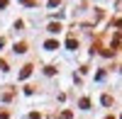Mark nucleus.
<instances>
[{
  "label": "nucleus",
  "mask_w": 122,
  "mask_h": 119,
  "mask_svg": "<svg viewBox=\"0 0 122 119\" xmlns=\"http://www.w3.org/2000/svg\"><path fill=\"white\" fill-rule=\"evenodd\" d=\"M44 49H49V51H56V49H59V41H46Z\"/></svg>",
  "instance_id": "nucleus-1"
},
{
  "label": "nucleus",
  "mask_w": 122,
  "mask_h": 119,
  "mask_svg": "<svg viewBox=\"0 0 122 119\" xmlns=\"http://www.w3.org/2000/svg\"><path fill=\"white\" fill-rule=\"evenodd\" d=\"M29 73H32V66H25V68H22V73H20V78H27Z\"/></svg>",
  "instance_id": "nucleus-2"
},
{
  "label": "nucleus",
  "mask_w": 122,
  "mask_h": 119,
  "mask_svg": "<svg viewBox=\"0 0 122 119\" xmlns=\"http://www.w3.org/2000/svg\"><path fill=\"white\" fill-rule=\"evenodd\" d=\"M78 105H81V110H88V107H90V100H88V97H83Z\"/></svg>",
  "instance_id": "nucleus-3"
},
{
  "label": "nucleus",
  "mask_w": 122,
  "mask_h": 119,
  "mask_svg": "<svg viewBox=\"0 0 122 119\" xmlns=\"http://www.w3.org/2000/svg\"><path fill=\"white\" fill-rule=\"evenodd\" d=\"M46 29H49V32H54V34H56V32H59V29H61V27H59V22H51V24H49Z\"/></svg>",
  "instance_id": "nucleus-4"
},
{
  "label": "nucleus",
  "mask_w": 122,
  "mask_h": 119,
  "mask_svg": "<svg viewBox=\"0 0 122 119\" xmlns=\"http://www.w3.org/2000/svg\"><path fill=\"white\" fill-rule=\"evenodd\" d=\"M66 46H68V49H78V44H76V39H68V41H66Z\"/></svg>",
  "instance_id": "nucleus-5"
},
{
  "label": "nucleus",
  "mask_w": 122,
  "mask_h": 119,
  "mask_svg": "<svg viewBox=\"0 0 122 119\" xmlns=\"http://www.w3.org/2000/svg\"><path fill=\"white\" fill-rule=\"evenodd\" d=\"M59 5V0H49V7H56Z\"/></svg>",
  "instance_id": "nucleus-6"
},
{
  "label": "nucleus",
  "mask_w": 122,
  "mask_h": 119,
  "mask_svg": "<svg viewBox=\"0 0 122 119\" xmlns=\"http://www.w3.org/2000/svg\"><path fill=\"white\" fill-rule=\"evenodd\" d=\"M107 119H115V117H107Z\"/></svg>",
  "instance_id": "nucleus-7"
}]
</instances>
